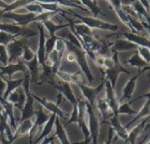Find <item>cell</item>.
<instances>
[{"instance_id":"cell-1","label":"cell","mask_w":150,"mask_h":144,"mask_svg":"<svg viewBox=\"0 0 150 144\" xmlns=\"http://www.w3.org/2000/svg\"><path fill=\"white\" fill-rule=\"evenodd\" d=\"M65 43H66L67 50L72 52L75 55V57H76V63L81 67V72L84 74V75L87 77L88 82H93V75L91 74L90 68H89L88 61H87V55H86L87 53H86V51L84 50H82V49H79L77 47L71 45L67 41H65Z\"/></svg>"},{"instance_id":"cell-2","label":"cell","mask_w":150,"mask_h":144,"mask_svg":"<svg viewBox=\"0 0 150 144\" xmlns=\"http://www.w3.org/2000/svg\"><path fill=\"white\" fill-rule=\"evenodd\" d=\"M27 45H29V43L26 38H16L14 41L10 43L6 46L9 56V63L15 64L21 61L24 49Z\"/></svg>"},{"instance_id":"cell-3","label":"cell","mask_w":150,"mask_h":144,"mask_svg":"<svg viewBox=\"0 0 150 144\" xmlns=\"http://www.w3.org/2000/svg\"><path fill=\"white\" fill-rule=\"evenodd\" d=\"M0 30L5 31L16 38H29L36 36L37 32L28 28V27H22L17 24H7V23H1L0 24Z\"/></svg>"},{"instance_id":"cell-4","label":"cell","mask_w":150,"mask_h":144,"mask_svg":"<svg viewBox=\"0 0 150 144\" xmlns=\"http://www.w3.org/2000/svg\"><path fill=\"white\" fill-rule=\"evenodd\" d=\"M71 15L76 16L78 19L81 20V23L85 24L86 26H88L89 28L93 29V28H100V29H105V30H116L117 28L114 25L106 23L104 21H102L96 18H92V17H88V16H82L78 14L77 13H74L72 11H69Z\"/></svg>"},{"instance_id":"cell-5","label":"cell","mask_w":150,"mask_h":144,"mask_svg":"<svg viewBox=\"0 0 150 144\" xmlns=\"http://www.w3.org/2000/svg\"><path fill=\"white\" fill-rule=\"evenodd\" d=\"M3 18L10 19L15 22V24L27 27L28 24L33 22H38V15L34 13H17L14 12H6L3 14Z\"/></svg>"},{"instance_id":"cell-6","label":"cell","mask_w":150,"mask_h":144,"mask_svg":"<svg viewBox=\"0 0 150 144\" xmlns=\"http://www.w3.org/2000/svg\"><path fill=\"white\" fill-rule=\"evenodd\" d=\"M32 96L35 99V101H37L44 109H46L48 111L53 113V114H56L58 118H64V119H69L70 118V114L67 113V112H64V111H62L60 109L59 106H57L56 104L50 102V101H48L46 99H42L37 96H35V94L32 93Z\"/></svg>"},{"instance_id":"cell-7","label":"cell","mask_w":150,"mask_h":144,"mask_svg":"<svg viewBox=\"0 0 150 144\" xmlns=\"http://www.w3.org/2000/svg\"><path fill=\"white\" fill-rule=\"evenodd\" d=\"M18 72H22L24 74L28 73L27 66H26L24 61H22V60H21V61H19L18 63H15V64L9 63L6 66L0 65V76H1V77L4 76V75H7L8 80H12L13 75L15 73H18Z\"/></svg>"},{"instance_id":"cell-8","label":"cell","mask_w":150,"mask_h":144,"mask_svg":"<svg viewBox=\"0 0 150 144\" xmlns=\"http://www.w3.org/2000/svg\"><path fill=\"white\" fill-rule=\"evenodd\" d=\"M86 109H87V114L88 117V129L90 133V137H91V140H93V144H96L98 131H99V124L95 115L93 107L87 101H86Z\"/></svg>"},{"instance_id":"cell-9","label":"cell","mask_w":150,"mask_h":144,"mask_svg":"<svg viewBox=\"0 0 150 144\" xmlns=\"http://www.w3.org/2000/svg\"><path fill=\"white\" fill-rule=\"evenodd\" d=\"M36 26L39 29V46L36 53V57L40 65H43L46 61V52H45V28L42 22H36Z\"/></svg>"},{"instance_id":"cell-10","label":"cell","mask_w":150,"mask_h":144,"mask_svg":"<svg viewBox=\"0 0 150 144\" xmlns=\"http://www.w3.org/2000/svg\"><path fill=\"white\" fill-rule=\"evenodd\" d=\"M55 88L60 92V94H62L64 98L68 100L71 103V104H72V106L78 105V98L75 96L70 83L63 82L58 80L57 84L55 85Z\"/></svg>"},{"instance_id":"cell-11","label":"cell","mask_w":150,"mask_h":144,"mask_svg":"<svg viewBox=\"0 0 150 144\" xmlns=\"http://www.w3.org/2000/svg\"><path fill=\"white\" fill-rule=\"evenodd\" d=\"M26 66H27V69H28V72L29 74V76H30V82H33V83H35V84H38L40 85V82H39V78H40V71H41V65L38 62V59H37V57L35 55V57L29 62H24Z\"/></svg>"},{"instance_id":"cell-12","label":"cell","mask_w":150,"mask_h":144,"mask_svg":"<svg viewBox=\"0 0 150 144\" xmlns=\"http://www.w3.org/2000/svg\"><path fill=\"white\" fill-rule=\"evenodd\" d=\"M20 88H18L13 92H12L9 95L7 100L14 105V108H16L21 111V110L26 103V94H25L24 89H21Z\"/></svg>"},{"instance_id":"cell-13","label":"cell","mask_w":150,"mask_h":144,"mask_svg":"<svg viewBox=\"0 0 150 144\" xmlns=\"http://www.w3.org/2000/svg\"><path fill=\"white\" fill-rule=\"evenodd\" d=\"M0 104L2 105V109L5 111V112L8 117L11 128H13L15 130L18 125L16 123L15 117H14V105L8 100L4 99L2 96H0Z\"/></svg>"},{"instance_id":"cell-14","label":"cell","mask_w":150,"mask_h":144,"mask_svg":"<svg viewBox=\"0 0 150 144\" xmlns=\"http://www.w3.org/2000/svg\"><path fill=\"white\" fill-rule=\"evenodd\" d=\"M56 77L63 82H66V83H70V84H75L78 85L79 83H82V77L81 75L78 74H68L66 72L58 70L57 72H56Z\"/></svg>"},{"instance_id":"cell-15","label":"cell","mask_w":150,"mask_h":144,"mask_svg":"<svg viewBox=\"0 0 150 144\" xmlns=\"http://www.w3.org/2000/svg\"><path fill=\"white\" fill-rule=\"evenodd\" d=\"M33 124H34V122H33L32 118H28V119L20 121V124L17 126L16 129L14 130L13 138L14 140H16L21 136H24V135L28 134L30 132V130L33 126Z\"/></svg>"},{"instance_id":"cell-16","label":"cell","mask_w":150,"mask_h":144,"mask_svg":"<svg viewBox=\"0 0 150 144\" xmlns=\"http://www.w3.org/2000/svg\"><path fill=\"white\" fill-rule=\"evenodd\" d=\"M56 118H57V115L51 113V115H50L49 120H48L47 123L43 126V129H42L41 134L39 135V137H38L35 140L33 141L32 144H38L39 142L42 141L45 138H47L48 136H50V133H51L52 130H53V127H54V125H55Z\"/></svg>"},{"instance_id":"cell-17","label":"cell","mask_w":150,"mask_h":144,"mask_svg":"<svg viewBox=\"0 0 150 144\" xmlns=\"http://www.w3.org/2000/svg\"><path fill=\"white\" fill-rule=\"evenodd\" d=\"M77 86L81 89V93L83 94V96H85L86 101H87L92 107H94L96 96L97 93L100 91V89H96V90L95 89H92V88H90V87L85 85L83 82H82V83H79Z\"/></svg>"},{"instance_id":"cell-18","label":"cell","mask_w":150,"mask_h":144,"mask_svg":"<svg viewBox=\"0 0 150 144\" xmlns=\"http://www.w3.org/2000/svg\"><path fill=\"white\" fill-rule=\"evenodd\" d=\"M55 136L57 139L59 140L60 143L61 144H71L70 141H69V139L67 137V133L65 132V129L64 127L63 126L61 121H60V118L57 116L56 118V120H55Z\"/></svg>"},{"instance_id":"cell-19","label":"cell","mask_w":150,"mask_h":144,"mask_svg":"<svg viewBox=\"0 0 150 144\" xmlns=\"http://www.w3.org/2000/svg\"><path fill=\"white\" fill-rule=\"evenodd\" d=\"M42 25L44 26L45 29L49 32L50 36H53L55 35L56 32L59 31L60 29L65 28L69 27V23H64V24H56L53 21H51V20H47L42 22Z\"/></svg>"},{"instance_id":"cell-20","label":"cell","mask_w":150,"mask_h":144,"mask_svg":"<svg viewBox=\"0 0 150 144\" xmlns=\"http://www.w3.org/2000/svg\"><path fill=\"white\" fill-rule=\"evenodd\" d=\"M23 82H24V78L19 79V80H13V79L12 80H6V89L5 92H4L3 98L7 100L9 95L12 92H13L15 89H17L18 88L22 86Z\"/></svg>"},{"instance_id":"cell-21","label":"cell","mask_w":150,"mask_h":144,"mask_svg":"<svg viewBox=\"0 0 150 144\" xmlns=\"http://www.w3.org/2000/svg\"><path fill=\"white\" fill-rule=\"evenodd\" d=\"M55 1L57 5L62 6H65L68 8H76L81 11L88 12V10L85 6H83L80 1H76V0H55Z\"/></svg>"},{"instance_id":"cell-22","label":"cell","mask_w":150,"mask_h":144,"mask_svg":"<svg viewBox=\"0 0 150 144\" xmlns=\"http://www.w3.org/2000/svg\"><path fill=\"white\" fill-rule=\"evenodd\" d=\"M24 8H25L28 13H34V14H36V15H39V14H42V13H45L44 9L42 8V6H41V4L38 3V2L31 3V4L26 6Z\"/></svg>"},{"instance_id":"cell-23","label":"cell","mask_w":150,"mask_h":144,"mask_svg":"<svg viewBox=\"0 0 150 144\" xmlns=\"http://www.w3.org/2000/svg\"><path fill=\"white\" fill-rule=\"evenodd\" d=\"M80 2L83 6H85L88 10H90L96 16H97L100 13L101 10L97 7V6L94 3L93 0H80Z\"/></svg>"},{"instance_id":"cell-24","label":"cell","mask_w":150,"mask_h":144,"mask_svg":"<svg viewBox=\"0 0 150 144\" xmlns=\"http://www.w3.org/2000/svg\"><path fill=\"white\" fill-rule=\"evenodd\" d=\"M54 50H56L57 51V53L59 54V56L61 57H64V51L67 50V47H66V43H65V40L63 39V38H60V37H57V41H56V43H55V48Z\"/></svg>"},{"instance_id":"cell-25","label":"cell","mask_w":150,"mask_h":144,"mask_svg":"<svg viewBox=\"0 0 150 144\" xmlns=\"http://www.w3.org/2000/svg\"><path fill=\"white\" fill-rule=\"evenodd\" d=\"M57 39V35H53V36H49L45 40V52H46V57L47 56L54 50L55 48V43Z\"/></svg>"},{"instance_id":"cell-26","label":"cell","mask_w":150,"mask_h":144,"mask_svg":"<svg viewBox=\"0 0 150 144\" xmlns=\"http://www.w3.org/2000/svg\"><path fill=\"white\" fill-rule=\"evenodd\" d=\"M0 64L4 66L9 64V56L6 46L2 44H0Z\"/></svg>"},{"instance_id":"cell-27","label":"cell","mask_w":150,"mask_h":144,"mask_svg":"<svg viewBox=\"0 0 150 144\" xmlns=\"http://www.w3.org/2000/svg\"><path fill=\"white\" fill-rule=\"evenodd\" d=\"M15 39H16V37H14L13 35H12L5 31L0 30V44L7 46L10 43H12Z\"/></svg>"},{"instance_id":"cell-28","label":"cell","mask_w":150,"mask_h":144,"mask_svg":"<svg viewBox=\"0 0 150 144\" xmlns=\"http://www.w3.org/2000/svg\"><path fill=\"white\" fill-rule=\"evenodd\" d=\"M35 53L31 50V48L29 47V45H27L24 49V51H23V55H22V57H21V60L24 61V62H29L31 61L35 57Z\"/></svg>"},{"instance_id":"cell-29","label":"cell","mask_w":150,"mask_h":144,"mask_svg":"<svg viewBox=\"0 0 150 144\" xmlns=\"http://www.w3.org/2000/svg\"><path fill=\"white\" fill-rule=\"evenodd\" d=\"M79 120V110H78V105L77 106H73L72 113L70 115V118L68 121L66 122V125L71 124V123H78Z\"/></svg>"},{"instance_id":"cell-30","label":"cell","mask_w":150,"mask_h":144,"mask_svg":"<svg viewBox=\"0 0 150 144\" xmlns=\"http://www.w3.org/2000/svg\"><path fill=\"white\" fill-rule=\"evenodd\" d=\"M97 106H98L99 110L101 111L102 114L103 115V117H104V118H105L106 114H107V109H108V104H107V102H106L104 99H103V98L98 99Z\"/></svg>"},{"instance_id":"cell-31","label":"cell","mask_w":150,"mask_h":144,"mask_svg":"<svg viewBox=\"0 0 150 144\" xmlns=\"http://www.w3.org/2000/svg\"><path fill=\"white\" fill-rule=\"evenodd\" d=\"M15 140L13 138L11 140H9L6 136L5 133H0V143L1 144H13V141Z\"/></svg>"},{"instance_id":"cell-32","label":"cell","mask_w":150,"mask_h":144,"mask_svg":"<svg viewBox=\"0 0 150 144\" xmlns=\"http://www.w3.org/2000/svg\"><path fill=\"white\" fill-rule=\"evenodd\" d=\"M6 89V82L1 76H0V96H3Z\"/></svg>"},{"instance_id":"cell-33","label":"cell","mask_w":150,"mask_h":144,"mask_svg":"<svg viewBox=\"0 0 150 144\" xmlns=\"http://www.w3.org/2000/svg\"><path fill=\"white\" fill-rule=\"evenodd\" d=\"M65 59L70 62V63H74V62H76V57H75V55L71 52V51H68L67 54L65 55Z\"/></svg>"},{"instance_id":"cell-34","label":"cell","mask_w":150,"mask_h":144,"mask_svg":"<svg viewBox=\"0 0 150 144\" xmlns=\"http://www.w3.org/2000/svg\"><path fill=\"white\" fill-rule=\"evenodd\" d=\"M103 65L106 66L107 68L110 69L114 65V61L111 58H110V57H105L104 58V64H103Z\"/></svg>"},{"instance_id":"cell-35","label":"cell","mask_w":150,"mask_h":144,"mask_svg":"<svg viewBox=\"0 0 150 144\" xmlns=\"http://www.w3.org/2000/svg\"><path fill=\"white\" fill-rule=\"evenodd\" d=\"M104 58H105V57H103L102 55H100V56L96 57L94 60L96 61V63L99 66H103V64H104Z\"/></svg>"},{"instance_id":"cell-36","label":"cell","mask_w":150,"mask_h":144,"mask_svg":"<svg viewBox=\"0 0 150 144\" xmlns=\"http://www.w3.org/2000/svg\"><path fill=\"white\" fill-rule=\"evenodd\" d=\"M8 3H6L5 0H0V9L1 10H6L8 6Z\"/></svg>"},{"instance_id":"cell-37","label":"cell","mask_w":150,"mask_h":144,"mask_svg":"<svg viewBox=\"0 0 150 144\" xmlns=\"http://www.w3.org/2000/svg\"><path fill=\"white\" fill-rule=\"evenodd\" d=\"M121 1L123 2V4H130L132 1H134V0H121Z\"/></svg>"},{"instance_id":"cell-38","label":"cell","mask_w":150,"mask_h":144,"mask_svg":"<svg viewBox=\"0 0 150 144\" xmlns=\"http://www.w3.org/2000/svg\"><path fill=\"white\" fill-rule=\"evenodd\" d=\"M4 13H5L4 10H1V9H0V24H1V20H2V18H3Z\"/></svg>"},{"instance_id":"cell-39","label":"cell","mask_w":150,"mask_h":144,"mask_svg":"<svg viewBox=\"0 0 150 144\" xmlns=\"http://www.w3.org/2000/svg\"><path fill=\"white\" fill-rule=\"evenodd\" d=\"M50 144H56V142H55V140H51V141L50 142Z\"/></svg>"}]
</instances>
